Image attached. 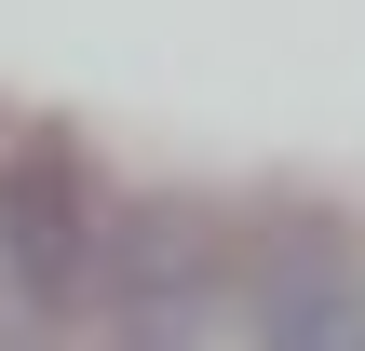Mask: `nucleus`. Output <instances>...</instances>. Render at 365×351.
Returning <instances> with one entry per match:
<instances>
[{"mask_svg": "<svg viewBox=\"0 0 365 351\" xmlns=\"http://www.w3.org/2000/svg\"><path fill=\"white\" fill-rule=\"evenodd\" d=\"M230 325L271 351H352L365 338V243L325 203H257L230 243Z\"/></svg>", "mask_w": 365, "mask_h": 351, "instance_id": "7ed1b4c3", "label": "nucleus"}, {"mask_svg": "<svg viewBox=\"0 0 365 351\" xmlns=\"http://www.w3.org/2000/svg\"><path fill=\"white\" fill-rule=\"evenodd\" d=\"M230 243H244V216H217L203 189H122V203H95V298H81V325H108L135 351L217 338L230 325Z\"/></svg>", "mask_w": 365, "mask_h": 351, "instance_id": "f257e3e1", "label": "nucleus"}, {"mask_svg": "<svg viewBox=\"0 0 365 351\" xmlns=\"http://www.w3.org/2000/svg\"><path fill=\"white\" fill-rule=\"evenodd\" d=\"M95 162L68 135H14L0 149V325L14 338H68L95 298Z\"/></svg>", "mask_w": 365, "mask_h": 351, "instance_id": "f03ea898", "label": "nucleus"}]
</instances>
